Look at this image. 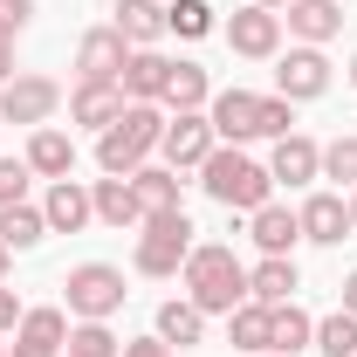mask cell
<instances>
[{"label":"cell","instance_id":"22","mask_svg":"<svg viewBox=\"0 0 357 357\" xmlns=\"http://www.w3.org/2000/svg\"><path fill=\"white\" fill-rule=\"evenodd\" d=\"M28 172L35 178H76V137L42 124V131L28 137Z\"/></svg>","mask_w":357,"mask_h":357},{"label":"cell","instance_id":"36","mask_svg":"<svg viewBox=\"0 0 357 357\" xmlns=\"http://www.w3.org/2000/svg\"><path fill=\"white\" fill-rule=\"evenodd\" d=\"M35 21V0H0V35H21Z\"/></svg>","mask_w":357,"mask_h":357},{"label":"cell","instance_id":"3","mask_svg":"<svg viewBox=\"0 0 357 357\" xmlns=\"http://www.w3.org/2000/svg\"><path fill=\"white\" fill-rule=\"evenodd\" d=\"M199 185H206V199L227 206V213H255L275 199V178H268L261 158H248L241 144H213V158L199 165Z\"/></svg>","mask_w":357,"mask_h":357},{"label":"cell","instance_id":"14","mask_svg":"<svg viewBox=\"0 0 357 357\" xmlns=\"http://www.w3.org/2000/svg\"><path fill=\"white\" fill-rule=\"evenodd\" d=\"M42 220H48V234H83V227L96 220V206H89V185H83V178H48Z\"/></svg>","mask_w":357,"mask_h":357},{"label":"cell","instance_id":"4","mask_svg":"<svg viewBox=\"0 0 357 357\" xmlns=\"http://www.w3.org/2000/svg\"><path fill=\"white\" fill-rule=\"evenodd\" d=\"M185 255H192V220H185V206H165V213H144V227H137V275H151V282H165V275H178L185 268Z\"/></svg>","mask_w":357,"mask_h":357},{"label":"cell","instance_id":"45","mask_svg":"<svg viewBox=\"0 0 357 357\" xmlns=\"http://www.w3.org/2000/svg\"><path fill=\"white\" fill-rule=\"evenodd\" d=\"M0 357H7V344H0Z\"/></svg>","mask_w":357,"mask_h":357},{"label":"cell","instance_id":"46","mask_svg":"<svg viewBox=\"0 0 357 357\" xmlns=\"http://www.w3.org/2000/svg\"><path fill=\"white\" fill-rule=\"evenodd\" d=\"M261 357H275V351H261Z\"/></svg>","mask_w":357,"mask_h":357},{"label":"cell","instance_id":"16","mask_svg":"<svg viewBox=\"0 0 357 357\" xmlns=\"http://www.w3.org/2000/svg\"><path fill=\"white\" fill-rule=\"evenodd\" d=\"M282 21H289V35H296L303 48H323V42L344 35V7H337V0H289Z\"/></svg>","mask_w":357,"mask_h":357},{"label":"cell","instance_id":"43","mask_svg":"<svg viewBox=\"0 0 357 357\" xmlns=\"http://www.w3.org/2000/svg\"><path fill=\"white\" fill-rule=\"evenodd\" d=\"M255 7H289V0H255Z\"/></svg>","mask_w":357,"mask_h":357},{"label":"cell","instance_id":"32","mask_svg":"<svg viewBox=\"0 0 357 357\" xmlns=\"http://www.w3.org/2000/svg\"><path fill=\"white\" fill-rule=\"evenodd\" d=\"M62 357H124V344L110 337V323H76L69 344H62Z\"/></svg>","mask_w":357,"mask_h":357},{"label":"cell","instance_id":"23","mask_svg":"<svg viewBox=\"0 0 357 357\" xmlns=\"http://www.w3.org/2000/svg\"><path fill=\"white\" fill-rule=\"evenodd\" d=\"M89 206H96V220L103 227H144V206H137V192H131V178H96L89 185Z\"/></svg>","mask_w":357,"mask_h":357},{"label":"cell","instance_id":"26","mask_svg":"<svg viewBox=\"0 0 357 357\" xmlns=\"http://www.w3.org/2000/svg\"><path fill=\"white\" fill-rule=\"evenodd\" d=\"M158 337L178 344V351H185V344H206V310H199V303H185V296H172V303L158 310Z\"/></svg>","mask_w":357,"mask_h":357},{"label":"cell","instance_id":"33","mask_svg":"<svg viewBox=\"0 0 357 357\" xmlns=\"http://www.w3.org/2000/svg\"><path fill=\"white\" fill-rule=\"evenodd\" d=\"M323 178H337V192L357 185V131H344V137L323 144Z\"/></svg>","mask_w":357,"mask_h":357},{"label":"cell","instance_id":"9","mask_svg":"<svg viewBox=\"0 0 357 357\" xmlns=\"http://www.w3.org/2000/svg\"><path fill=\"white\" fill-rule=\"evenodd\" d=\"M323 89H330V55L296 42L289 55H282V69H275V96H289V103H316Z\"/></svg>","mask_w":357,"mask_h":357},{"label":"cell","instance_id":"5","mask_svg":"<svg viewBox=\"0 0 357 357\" xmlns=\"http://www.w3.org/2000/svg\"><path fill=\"white\" fill-rule=\"evenodd\" d=\"M62 296H69V316L76 323H110V316L124 310V268H110V261H83V268H69V282H62Z\"/></svg>","mask_w":357,"mask_h":357},{"label":"cell","instance_id":"20","mask_svg":"<svg viewBox=\"0 0 357 357\" xmlns=\"http://www.w3.org/2000/svg\"><path fill=\"white\" fill-rule=\"evenodd\" d=\"M117 117H124V89H117V83H76V89H69V124L110 131Z\"/></svg>","mask_w":357,"mask_h":357},{"label":"cell","instance_id":"41","mask_svg":"<svg viewBox=\"0 0 357 357\" xmlns=\"http://www.w3.org/2000/svg\"><path fill=\"white\" fill-rule=\"evenodd\" d=\"M7 261H14V248H7V241H0V282H7Z\"/></svg>","mask_w":357,"mask_h":357},{"label":"cell","instance_id":"35","mask_svg":"<svg viewBox=\"0 0 357 357\" xmlns=\"http://www.w3.org/2000/svg\"><path fill=\"white\" fill-rule=\"evenodd\" d=\"M296 131V103L289 96H261V137H289Z\"/></svg>","mask_w":357,"mask_h":357},{"label":"cell","instance_id":"25","mask_svg":"<svg viewBox=\"0 0 357 357\" xmlns=\"http://www.w3.org/2000/svg\"><path fill=\"white\" fill-rule=\"evenodd\" d=\"M110 28L131 48H158V35H165V0H117V21Z\"/></svg>","mask_w":357,"mask_h":357},{"label":"cell","instance_id":"34","mask_svg":"<svg viewBox=\"0 0 357 357\" xmlns=\"http://www.w3.org/2000/svg\"><path fill=\"white\" fill-rule=\"evenodd\" d=\"M28 158H0V206H21L28 199Z\"/></svg>","mask_w":357,"mask_h":357},{"label":"cell","instance_id":"28","mask_svg":"<svg viewBox=\"0 0 357 357\" xmlns=\"http://www.w3.org/2000/svg\"><path fill=\"white\" fill-rule=\"evenodd\" d=\"M131 192H137L144 213H165V206H178V172H172V165H137Z\"/></svg>","mask_w":357,"mask_h":357},{"label":"cell","instance_id":"30","mask_svg":"<svg viewBox=\"0 0 357 357\" xmlns=\"http://www.w3.org/2000/svg\"><path fill=\"white\" fill-rule=\"evenodd\" d=\"M227 337H234L241 357H261L268 351V310H261V303H241V310L227 316Z\"/></svg>","mask_w":357,"mask_h":357},{"label":"cell","instance_id":"13","mask_svg":"<svg viewBox=\"0 0 357 357\" xmlns=\"http://www.w3.org/2000/svg\"><path fill=\"white\" fill-rule=\"evenodd\" d=\"M296 220H303V241H316V248H344V241L357 234L344 192H310V199L296 206Z\"/></svg>","mask_w":357,"mask_h":357},{"label":"cell","instance_id":"6","mask_svg":"<svg viewBox=\"0 0 357 357\" xmlns=\"http://www.w3.org/2000/svg\"><path fill=\"white\" fill-rule=\"evenodd\" d=\"M213 117L206 110H178V117H165V137H158V158L172 165V172H199L206 158H213Z\"/></svg>","mask_w":357,"mask_h":357},{"label":"cell","instance_id":"40","mask_svg":"<svg viewBox=\"0 0 357 357\" xmlns=\"http://www.w3.org/2000/svg\"><path fill=\"white\" fill-rule=\"evenodd\" d=\"M344 310L357 316V268H351V275H344Z\"/></svg>","mask_w":357,"mask_h":357},{"label":"cell","instance_id":"7","mask_svg":"<svg viewBox=\"0 0 357 357\" xmlns=\"http://www.w3.org/2000/svg\"><path fill=\"white\" fill-rule=\"evenodd\" d=\"M55 110H62V83L55 76H14V83H0V124L42 131Z\"/></svg>","mask_w":357,"mask_h":357},{"label":"cell","instance_id":"37","mask_svg":"<svg viewBox=\"0 0 357 357\" xmlns=\"http://www.w3.org/2000/svg\"><path fill=\"white\" fill-rule=\"evenodd\" d=\"M14 323H21V296H14V289H7V282H0V337H7V330H14Z\"/></svg>","mask_w":357,"mask_h":357},{"label":"cell","instance_id":"2","mask_svg":"<svg viewBox=\"0 0 357 357\" xmlns=\"http://www.w3.org/2000/svg\"><path fill=\"white\" fill-rule=\"evenodd\" d=\"M158 137H165V103H124V117L110 131H96V165H103V178H131L137 165H151Z\"/></svg>","mask_w":357,"mask_h":357},{"label":"cell","instance_id":"15","mask_svg":"<svg viewBox=\"0 0 357 357\" xmlns=\"http://www.w3.org/2000/svg\"><path fill=\"white\" fill-rule=\"evenodd\" d=\"M268 178H275V185H310V178H323V144H316V137H303V131L275 137Z\"/></svg>","mask_w":357,"mask_h":357},{"label":"cell","instance_id":"27","mask_svg":"<svg viewBox=\"0 0 357 357\" xmlns=\"http://www.w3.org/2000/svg\"><path fill=\"white\" fill-rule=\"evenodd\" d=\"M0 241L14 248V255H28V248H42L48 241V220H42V206H0Z\"/></svg>","mask_w":357,"mask_h":357},{"label":"cell","instance_id":"39","mask_svg":"<svg viewBox=\"0 0 357 357\" xmlns=\"http://www.w3.org/2000/svg\"><path fill=\"white\" fill-rule=\"evenodd\" d=\"M0 83H14V35H0Z\"/></svg>","mask_w":357,"mask_h":357},{"label":"cell","instance_id":"29","mask_svg":"<svg viewBox=\"0 0 357 357\" xmlns=\"http://www.w3.org/2000/svg\"><path fill=\"white\" fill-rule=\"evenodd\" d=\"M220 21H213V7L206 0H165V35H178V42H206Z\"/></svg>","mask_w":357,"mask_h":357},{"label":"cell","instance_id":"38","mask_svg":"<svg viewBox=\"0 0 357 357\" xmlns=\"http://www.w3.org/2000/svg\"><path fill=\"white\" fill-rule=\"evenodd\" d=\"M124 357H172V344L165 337H137V344H124Z\"/></svg>","mask_w":357,"mask_h":357},{"label":"cell","instance_id":"11","mask_svg":"<svg viewBox=\"0 0 357 357\" xmlns=\"http://www.w3.org/2000/svg\"><path fill=\"white\" fill-rule=\"evenodd\" d=\"M124 62H131V42L117 28H89L83 42H76V83H117Z\"/></svg>","mask_w":357,"mask_h":357},{"label":"cell","instance_id":"19","mask_svg":"<svg viewBox=\"0 0 357 357\" xmlns=\"http://www.w3.org/2000/svg\"><path fill=\"white\" fill-rule=\"evenodd\" d=\"M248 241L261 248V255H296V241H303V220H296V206H255L248 213Z\"/></svg>","mask_w":357,"mask_h":357},{"label":"cell","instance_id":"24","mask_svg":"<svg viewBox=\"0 0 357 357\" xmlns=\"http://www.w3.org/2000/svg\"><path fill=\"white\" fill-rule=\"evenodd\" d=\"M316 344V316L303 303H282V310H268V351L275 357H296Z\"/></svg>","mask_w":357,"mask_h":357},{"label":"cell","instance_id":"8","mask_svg":"<svg viewBox=\"0 0 357 357\" xmlns=\"http://www.w3.org/2000/svg\"><path fill=\"white\" fill-rule=\"evenodd\" d=\"M220 35H227V48H234V55H248V62H268V55H282V14L248 0V7L227 21Z\"/></svg>","mask_w":357,"mask_h":357},{"label":"cell","instance_id":"17","mask_svg":"<svg viewBox=\"0 0 357 357\" xmlns=\"http://www.w3.org/2000/svg\"><path fill=\"white\" fill-rule=\"evenodd\" d=\"M296 289H303V275L289 255H261V261L248 268V303H261V310H282V303H296Z\"/></svg>","mask_w":357,"mask_h":357},{"label":"cell","instance_id":"44","mask_svg":"<svg viewBox=\"0 0 357 357\" xmlns=\"http://www.w3.org/2000/svg\"><path fill=\"white\" fill-rule=\"evenodd\" d=\"M351 89H357V62H351Z\"/></svg>","mask_w":357,"mask_h":357},{"label":"cell","instance_id":"1","mask_svg":"<svg viewBox=\"0 0 357 357\" xmlns=\"http://www.w3.org/2000/svg\"><path fill=\"white\" fill-rule=\"evenodd\" d=\"M178 282H185V303H199L206 316H234L248 303V268H241V255L227 241H192Z\"/></svg>","mask_w":357,"mask_h":357},{"label":"cell","instance_id":"18","mask_svg":"<svg viewBox=\"0 0 357 357\" xmlns=\"http://www.w3.org/2000/svg\"><path fill=\"white\" fill-rule=\"evenodd\" d=\"M165 117H178V110H206L213 103V76L192 62V55H172V69H165Z\"/></svg>","mask_w":357,"mask_h":357},{"label":"cell","instance_id":"10","mask_svg":"<svg viewBox=\"0 0 357 357\" xmlns=\"http://www.w3.org/2000/svg\"><path fill=\"white\" fill-rule=\"evenodd\" d=\"M62 344H69V310L42 303V310H21V323H14V351H7V357H62Z\"/></svg>","mask_w":357,"mask_h":357},{"label":"cell","instance_id":"31","mask_svg":"<svg viewBox=\"0 0 357 357\" xmlns=\"http://www.w3.org/2000/svg\"><path fill=\"white\" fill-rule=\"evenodd\" d=\"M310 351H323V357H357V316H351V310L323 316V323H316V344H310Z\"/></svg>","mask_w":357,"mask_h":357},{"label":"cell","instance_id":"21","mask_svg":"<svg viewBox=\"0 0 357 357\" xmlns=\"http://www.w3.org/2000/svg\"><path fill=\"white\" fill-rule=\"evenodd\" d=\"M165 69H172V55H158V48H131V62H124V76H117L124 103H158V96H165Z\"/></svg>","mask_w":357,"mask_h":357},{"label":"cell","instance_id":"12","mask_svg":"<svg viewBox=\"0 0 357 357\" xmlns=\"http://www.w3.org/2000/svg\"><path fill=\"white\" fill-rule=\"evenodd\" d=\"M206 117H213V137L220 144H255L261 137V96L255 89H220L206 103Z\"/></svg>","mask_w":357,"mask_h":357},{"label":"cell","instance_id":"42","mask_svg":"<svg viewBox=\"0 0 357 357\" xmlns=\"http://www.w3.org/2000/svg\"><path fill=\"white\" fill-rule=\"evenodd\" d=\"M344 199H351V227H357V185H351V192H344Z\"/></svg>","mask_w":357,"mask_h":357}]
</instances>
